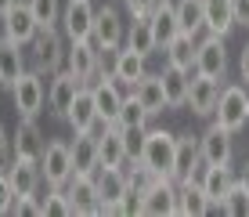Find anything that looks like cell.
Wrapping results in <instances>:
<instances>
[{
  "mask_svg": "<svg viewBox=\"0 0 249 217\" xmlns=\"http://www.w3.org/2000/svg\"><path fill=\"white\" fill-rule=\"evenodd\" d=\"M65 51H69V40L62 25H40L36 37L25 47V58H29V69H36L40 76H54L58 69H65Z\"/></svg>",
  "mask_w": 249,
  "mask_h": 217,
  "instance_id": "1",
  "label": "cell"
},
{
  "mask_svg": "<svg viewBox=\"0 0 249 217\" xmlns=\"http://www.w3.org/2000/svg\"><path fill=\"white\" fill-rule=\"evenodd\" d=\"M220 127H228L231 134H238L242 127H249V87L246 83H224L220 87V101L213 112Z\"/></svg>",
  "mask_w": 249,
  "mask_h": 217,
  "instance_id": "2",
  "label": "cell"
},
{
  "mask_svg": "<svg viewBox=\"0 0 249 217\" xmlns=\"http://www.w3.org/2000/svg\"><path fill=\"white\" fill-rule=\"evenodd\" d=\"M90 40H94V47H98L101 55H116V51L123 47V40H126V22H123V15H119L116 4H101V7H98Z\"/></svg>",
  "mask_w": 249,
  "mask_h": 217,
  "instance_id": "3",
  "label": "cell"
},
{
  "mask_svg": "<svg viewBox=\"0 0 249 217\" xmlns=\"http://www.w3.org/2000/svg\"><path fill=\"white\" fill-rule=\"evenodd\" d=\"M87 87L94 91V105H98V119H101V123H116L126 94L119 91V80L112 76V69H98V73H94V80H90Z\"/></svg>",
  "mask_w": 249,
  "mask_h": 217,
  "instance_id": "4",
  "label": "cell"
},
{
  "mask_svg": "<svg viewBox=\"0 0 249 217\" xmlns=\"http://www.w3.org/2000/svg\"><path fill=\"white\" fill-rule=\"evenodd\" d=\"M11 98H15L18 116L36 119L40 112H44V105H47V83H44V76H40L36 69H25L22 80L11 87Z\"/></svg>",
  "mask_w": 249,
  "mask_h": 217,
  "instance_id": "5",
  "label": "cell"
},
{
  "mask_svg": "<svg viewBox=\"0 0 249 217\" xmlns=\"http://www.w3.org/2000/svg\"><path fill=\"white\" fill-rule=\"evenodd\" d=\"M195 73L210 76V80H224V73H228V37L202 33L199 47H195Z\"/></svg>",
  "mask_w": 249,
  "mask_h": 217,
  "instance_id": "6",
  "label": "cell"
},
{
  "mask_svg": "<svg viewBox=\"0 0 249 217\" xmlns=\"http://www.w3.org/2000/svg\"><path fill=\"white\" fill-rule=\"evenodd\" d=\"M174 152H177V134H170V130H144V145H141V163H148L152 170L159 174H170V167H174Z\"/></svg>",
  "mask_w": 249,
  "mask_h": 217,
  "instance_id": "7",
  "label": "cell"
},
{
  "mask_svg": "<svg viewBox=\"0 0 249 217\" xmlns=\"http://www.w3.org/2000/svg\"><path fill=\"white\" fill-rule=\"evenodd\" d=\"M202 156H199V134H177V152H174V167L170 178L181 185V181H199L202 178Z\"/></svg>",
  "mask_w": 249,
  "mask_h": 217,
  "instance_id": "8",
  "label": "cell"
},
{
  "mask_svg": "<svg viewBox=\"0 0 249 217\" xmlns=\"http://www.w3.org/2000/svg\"><path fill=\"white\" fill-rule=\"evenodd\" d=\"M199 156H202L206 167L210 163H231V156H235V134L228 127H220L217 119H210V127L199 134Z\"/></svg>",
  "mask_w": 249,
  "mask_h": 217,
  "instance_id": "9",
  "label": "cell"
},
{
  "mask_svg": "<svg viewBox=\"0 0 249 217\" xmlns=\"http://www.w3.org/2000/svg\"><path fill=\"white\" fill-rule=\"evenodd\" d=\"M94 15H98V7L90 4V0H69V4L62 7V33H65V40L69 43H76V40H90V33H94Z\"/></svg>",
  "mask_w": 249,
  "mask_h": 217,
  "instance_id": "10",
  "label": "cell"
},
{
  "mask_svg": "<svg viewBox=\"0 0 249 217\" xmlns=\"http://www.w3.org/2000/svg\"><path fill=\"white\" fill-rule=\"evenodd\" d=\"M220 80H210V76H199L192 73V83H188V105L192 109V116L199 119H213V112H217V101H220Z\"/></svg>",
  "mask_w": 249,
  "mask_h": 217,
  "instance_id": "11",
  "label": "cell"
},
{
  "mask_svg": "<svg viewBox=\"0 0 249 217\" xmlns=\"http://www.w3.org/2000/svg\"><path fill=\"white\" fill-rule=\"evenodd\" d=\"M40 174H44V185H69L72 178V152L69 141H47L44 156H40Z\"/></svg>",
  "mask_w": 249,
  "mask_h": 217,
  "instance_id": "12",
  "label": "cell"
},
{
  "mask_svg": "<svg viewBox=\"0 0 249 217\" xmlns=\"http://www.w3.org/2000/svg\"><path fill=\"white\" fill-rule=\"evenodd\" d=\"M98 181V196H101V214H116L119 217V199L130 185H126V170L123 167H98L94 170Z\"/></svg>",
  "mask_w": 249,
  "mask_h": 217,
  "instance_id": "13",
  "label": "cell"
},
{
  "mask_svg": "<svg viewBox=\"0 0 249 217\" xmlns=\"http://www.w3.org/2000/svg\"><path fill=\"white\" fill-rule=\"evenodd\" d=\"M0 25H4V40L18 43V47H29V40L36 37V29H40L36 15L29 11V4H25V0H18V4H15L4 19H0Z\"/></svg>",
  "mask_w": 249,
  "mask_h": 217,
  "instance_id": "14",
  "label": "cell"
},
{
  "mask_svg": "<svg viewBox=\"0 0 249 217\" xmlns=\"http://www.w3.org/2000/svg\"><path fill=\"white\" fill-rule=\"evenodd\" d=\"M80 87H87V83H83L76 73L58 69V73L51 76V83H47V109L65 119V112H69V105H72V98L80 94Z\"/></svg>",
  "mask_w": 249,
  "mask_h": 217,
  "instance_id": "15",
  "label": "cell"
},
{
  "mask_svg": "<svg viewBox=\"0 0 249 217\" xmlns=\"http://www.w3.org/2000/svg\"><path fill=\"white\" fill-rule=\"evenodd\" d=\"M65 192H69V203H72V217L76 214H101V196H98L94 174H72Z\"/></svg>",
  "mask_w": 249,
  "mask_h": 217,
  "instance_id": "16",
  "label": "cell"
},
{
  "mask_svg": "<svg viewBox=\"0 0 249 217\" xmlns=\"http://www.w3.org/2000/svg\"><path fill=\"white\" fill-rule=\"evenodd\" d=\"M7 181H11L15 196H40V185H44L40 159H25V156H15V159L7 163Z\"/></svg>",
  "mask_w": 249,
  "mask_h": 217,
  "instance_id": "17",
  "label": "cell"
},
{
  "mask_svg": "<svg viewBox=\"0 0 249 217\" xmlns=\"http://www.w3.org/2000/svg\"><path fill=\"white\" fill-rule=\"evenodd\" d=\"M65 69H69V73H76L83 83H90L94 73L101 69V51L94 47V40H76V43H69V51H65Z\"/></svg>",
  "mask_w": 249,
  "mask_h": 217,
  "instance_id": "18",
  "label": "cell"
},
{
  "mask_svg": "<svg viewBox=\"0 0 249 217\" xmlns=\"http://www.w3.org/2000/svg\"><path fill=\"white\" fill-rule=\"evenodd\" d=\"M126 141L119 123H101L98 134V167H126Z\"/></svg>",
  "mask_w": 249,
  "mask_h": 217,
  "instance_id": "19",
  "label": "cell"
},
{
  "mask_svg": "<svg viewBox=\"0 0 249 217\" xmlns=\"http://www.w3.org/2000/svg\"><path fill=\"white\" fill-rule=\"evenodd\" d=\"M202 188H206V196H210V203H213V210H220V199H224L231 192V185L238 181V170L231 167V163H210V167H202Z\"/></svg>",
  "mask_w": 249,
  "mask_h": 217,
  "instance_id": "20",
  "label": "cell"
},
{
  "mask_svg": "<svg viewBox=\"0 0 249 217\" xmlns=\"http://www.w3.org/2000/svg\"><path fill=\"white\" fill-rule=\"evenodd\" d=\"M144 73H148V55L126 47V43L112 55V76L119 80V87H134Z\"/></svg>",
  "mask_w": 249,
  "mask_h": 217,
  "instance_id": "21",
  "label": "cell"
},
{
  "mask_svg": "<svg viewBox=\"0 0 249 217\" xmlns=\"http://www.w3.org/2000/svg\"><path fill=\"white\" fill-rule=\"evenodd\" d=\"M11 141H15V156H25V159H40L44 149H47L44 130H40V123L29 119V116L18 119V127L11 130Z\"/></svg>",
  "mask_w": 249,
  "mask_h": 217,
  "instance_id": "22",
  "label": "cell"
},
{
  "mask_svg": "<svg viewBox=\"0 0 249 217\" xmlns=\"http://www.w3.org/2000/svg\"><path fill=\"white\" fill-rule=\"evenodd\" d=\"M130 94L152 112V116H162V112H170V101H166V91H162V76H159V73H144L141 80L130 87Z\"/></svg>",
  "mask_w": 249,
  "mask_h": 217,
  "instance_id": "23",
  "label": "cell"
},
{
  "mask_svg": "<svg viewBox=\"0 0 249 217\" xmlns=\"http://www.w3.org/2000/svg\"><path fill=\"white\" fill-rule=\"evenodd\" d=\"M144 214H152V217L177 214V181L170 174H162L156 185L144 192Z\"/></svg>",
  "mask_w": 249,
  "mask_h": 217,
  "instance_id": "24",
  "label": "cell"
},
{
  "mask_svg": "<svg viewBox=\"0 0 249 217\" xmlns=\"http://www.w3.org/2000/svg\"><path fill=\"white\" fill-rule=\"evenodd\" d=\"M65 119H69V127H72L76 134H80V130H98V127H101L98 105H94V91H90V87H80V94L72 98V105H69Z\"/></svg>",
  "mask_w": 249,
  "mask_h": 217,
  "instance_id": "25",
  "label": "cell"
},
{
  "mask_svg": "<svg viewBox=\"0 0 249 217\" xmlns=\"http://www.w3.org/2000/svg\"><path fill=\"white\" fill-rule=\"evenodd\" d=\"M72 152V174H94L98 170V130H80L69 141Z\"/></svg>",
  "mask_w": 249,
  "mask_h": 217,
  "instance_id": "26",
  "label": "cell"
},
{
  "mask_svg": "<svg viewBox=\"0 0 249 217\" xmlns=\"http://www.w3.org/2000/svg\"><path fill=\"white\" fill-rule=\"evenodd\" d=\"M25 62H29V58H25V47H18V43L0 37V87L11 91V87L22 80V73L29 69Z\"/></svg>",
  "mask_w": 249,
  "mask_h": 217,
  "instance_id": "27",
  "label": "cell"
},
{
  "mask_svg": "<svg viewBox=\"0 0 249 217\" xmlns=\"http://www.w3.org/2000/svg\"><path fill=\"white\" fill-rule=\"evenodd\" d=\"M177 214H184V217L213 214V203H210V196H206L202 181H181V185H177Z\"/></svg>",
  "mask_w": 249,
  "mask_h": 217,
  "instance_id": "28",
  "label": "cell"
},
{
  "mask_svg": "<svg viewBox=\"0 0 249 217\" xmlns=\"http://www.w3.org/2000/svg\"><path fill=\"white\" fill-rule=\"evenodd\" d=\"M202 15H206V33L213 37H228L235 29V0H202Z\"/></svg>",
  "mask_w": 249,
  "mask_h": 217,
  "instance_id": "29",
  "label": "cell"
},
{
  "mask_svg": "<svg viewBox=\"0 0 249 217\" xmlns=\"http://www.w3.org/2000/svg\"><path fill=\"white\" fill-rule=\"evenodd\" d=\"M195 47H199V37H192V33H177L170 43H162V51H166V65L184 69V73H195Z\"/></svg>",
  "mask_w": 249,
  "mask_h": 217,
  "instance_id": "30",
  "label": "cell"
},
{
  "mask_svg": "<svg viewBox=\"0 0 249 217\" xmlns=\"http://www.w3.org/2000/svg\"><path fill=\"white\" fill-rule=\"evenodd\" d=\"M148 22H152V33H156L159 47H162V43H170V40L177 37V33H181V22H177V7H174V0H162L156 11L148 15Z\"/></svg>",
  "mask_w": 249,
  "mask_h": 217,
  "instance_id": "31",
  "label": "cell"
},
{
  "mask_svg": "<svg viewBox=\"0 0 249 217\" xmlns=\"http://www.w3.org/2000/svg\"><path fill=\"white\" fill-rule=\"evenodd\" d=\"M159 76H162V91H166L170 109H184V105H188V83H192V73H184V69L166 65Z\"/></svg>",
  "mask_w": 249,
  "mask_h": 217,
  "instance_id": "32",
  "label": "cell"
},
{
  "mask_svg": "<svg viewBox=\"0 0 249 217\" xmlns=\"http://www.w3.org/2000/svg\"><path fill=\"white\" fill-rule=\"evenodd\" d=\"M126 47H134V51H141V55H156L159 51V40H156V33H152V22L148 19H134L130 25H126Z\"/></svg>",
  "mask_w": 249,
  "mask_h": 217,
  "instance_id": "33",
  "label": "cell"
},
{
  "mask_svg": "<svg viewBox=\"0 0 249 217\" xmlns=\"http://www.w3.org/2000/svg\"><path fill=\"white\" fill-rule=\"evenodd\" d=\"M174 7H177V22H181V33H192V37H202V33H206L202 0H174Z\"/></svg>",
  "mask_w": 249,
  "mask_h": 217,
  "instance_id": "34",
  "label": "cell"
},
{
  "mask_svg": "<svg viewBox=\"0 0 249 217\" xmlns=\"http://www.w3.org/2000/svg\"><path fill=\"white\" fill-rule=\"evenodd\" d=\"M40 214L44 217H72V203L62 185H47V196H40Z\"/></svg>",
  "mask_w": 249,
  "mask_h": 217,
  "instance_id": "35",
  "label": "cell"
},
{
  "mask_svg": "<svg viewBox=\"0 0 249 217\" xmlns=\"http://www.w3.org/2000/svg\"><path fill=\"white\" fill-rule=\"evenodd\" d=\"M152 119H156V116H152V112L144 109L141 101L134 98V94H126V98H123V109H119V119H116V123H119V127H148Z\"/></svg>",
  "mask_w": 249,
  "mask_h": 217,
  "instance_id": "36",
  "label": "cell"
},
{
  "mask_svg": "<svg viewBox=\"0 0 249 217\" xmlns=\"http://www.w3.org/2000/svg\"><path fill=\"white\" fill-rule=\"evenodd\" d=\"M220 214H228V217H249V192L242 188V181H235L231 192L220 199Z\"/></svg>",
  "mask_w": 249,
  "mask_h": 217,
  "instance_id": "37",
  "label": "cell"
},
{
  "mask_svg": "<svg viewBox=\"0 0 249 217\" xmlns=\"http://www.w3.org/2000/svg\"><path fill=\"white\" fill-rule=\"evenodd\" d=\"M29 11L36 15L40 25H58L62 22V0H25Z\"/></svg>",
  "mask_w": 249,
  "mask_h": 217,
  "instance_id": "38",
  "label": "cell"
},
{
  "mask_svg": "<svg viewBox=\"0 0 249 217\" xmlns=\"http://www.w3.org/2000/svg\"><path fill=\"white\" fill-rule=\"evenodd\" d=\"M130 214H144V196L137 188H126L119 199V217H130Z\"/></svg>",
  "mask_w": 249,
  "mask_h": 217,
  "instance_id": "39",
  "label": "cell"
},
{
  "mask_svg": "<svg viewBox=\"0 0 249 217\" xmlns=\"http://www.w3.org/2000/svg\"><path fill=\"white\" fill-rule=\"evenodd\" d=\"M11 214L15 217H44L40 214V196H15Z\"/></svg>",
  "mask_w": 249,
  "mask_h": 217,
  "instance_id": "40",
  "label": "cell"
},
{
  "mask_svg": "<svg viewBox=\"0 0 249 217\" xmlns=\"http://www.w3.org/2000/svg\"><path fill=\"white\" fill-rule=\"evenodd\" d=\"M123 4H126V15H130V19H148L162 0H123Z\"/></svg>",
  "mask_w": 249,
  "mask_h": 217,
  "instance_id": "41",
  "label": "cell"
},
{
  "mask_svg": "<svg viewBox=\"0 0 249 217\" xmlns=\"http://www.w3.org/2000/svg\"><path fill=\"white\" fill-rule=\"evenodd\" d=\"M11 206H15V188L7 181V170H0V217L11 214Z\"/></svg>",
  "mask_w": 249,
  "mask_h": 217,
  "instance_id": "42",
  "label": "cell"
},
{
  "mask_svg": "<svg viewBox=\"0 0 249 217\" xmlns=\"http://www.w3.org/2000/svg\"><path fill=\"white\" fill-rule=\"evenodd\" d=\"M15 159V141H11V130L0 123V170H7V163Z\"/></svg>",
  "mask_w": 249,
  "mask_h": 217,
  "instance_id": "43",
  "label": "cell"
},
{
  "mask_svg": "<svg viewBox=\"0 0 249 217\" xmlns=\"http://www.w3.org/2000/svg\"><path fill=\"white\" fill-rule=\"evenodd\" d=\"M238 80L249 87V40L242 43V51H238Z\"/></svg>",
  "mask_w": 249,
  "mask_h": 217,
  "instance_id": "44",
  "label": "cell"
},
{
  "mask_svg": "<svg viewBox=\"0 0 249 217\" xmlns=\"http://www.w3.org/2000/svg\"><path fill=\"white\" fill-rule=\"evenodd\" d=\"M235 22L249 25V0H235Z\"/></svg>",
  "mask_w": 249,
  "mask_h": 217,
  "instance_id": "45",
  "label": "cell"
},
{
  "mask_svg": "<svg viewBox=\"0 0 249 217\" xmlns=\"http://www.w3.org/2000/svg\"><path fill=\"white\" fill-rule=\"evenodd\" d=\"M238 181H242V188H246V192H249V159H246V167H242V170H238Z\"/></svg>",
  "mask_w": 249,
  "mask_h": 217,
  "instance_id": "46",
  "label": "cell"
},
{
  "mask_svg": "<svg viewBox=\"0 0 249 217\" xmlns=\"http://www.w3.org/2000/svg\"><path fill=\"white\" fill-rule=\"evenodd\" d=\"M15 4H18V0H0V19H4V15H7V11H11V7H15Z\"/></svg>",
  "mask_w": 249,
  "mask_h": 217,
  "instance_id": "47",
  "label": "cell"
}]
</instances>
